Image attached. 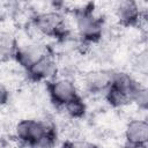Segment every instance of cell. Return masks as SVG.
Returning a JSON list of instances; mask_svg holds the SVG:
<instances>
[{
	"instance_id": "obj_1",
	"label": "cell",
	"mask_w": 148,
	"mask_h": 148,
	"mask_svg": "<svg viewBox=\"0 0 148 148\" xmlns=\"http://www.w3.org/2000/svg\"><path fill=\"white\" fill-rule=\"evenodd\" d=\"M140 83L130 74L124 72H113L112 81L104 92L106 102L113 108H124L132 104L134 92Z\"/></svg>"
},
{
	"instance_id": "obj_2",
	"label": "cell",
	"mask_w": 148,
	"mask_h": 148,
	"mask_svg": "<svg viewBox=\"0 0 148 148\" xmlns=\"http://www.w3.org/2000/svg\"><path fill=\"white\" fill-rule=\"evenodd\" d=\"M75 25L79 36L86 43H97L103 35V21L94 13L92 7H82L74 10Z\"/></svg>"
},
{
	"instance_id": "obj_3",
	"label": "cell",
	"mask_w": 148,
	"mask_h": 148,
	"mask_svg": "<svg viewBox=\"0 0 148 148\" xmlns=\"http://www.w3.org/2000/svg\"><path fill=\"white\" fill-rule=\"evenodd\" d=\"M32 23L35 29L46 37L64 38L68 32L64 16L57 10L37 13L32 17Z\"/></svg>"
},
{
	"instance_id": "obj_4",
	"label": "cell",
	"mask_w": 148,
	"mask_h": 148,
	"mask_svg": "<svg viewBox=\"0 0 148 148\" xmlns=\"http://www.w3.org/2000/svg\"><path fill=\"white\" fill-rule=\"evenodd\" d=\"M51 134H56L53 127L38 119H21L15 126V136L25 146Z\"/></svg>"
},
{
	"instance_id": "obj_5",
	"label": "cell",
	"mask_w": 148,
	"mask_h": 148,
	"mask_svg": "<svg viewBox=\"0 0 148 148\" xmlns=\"http://www.w3.org/2000/svg\"><path fill=\"white\" fill-rule=\"evenodd\" d=\"M47 83V91L51 102L59 109H61L69 101L80 96L75 84L68 79H53Z\"/></svg>"
},
{
	"instance_id": "obj_6",
	"label": "cell",
	"mask_w": 148,
	"mask_h": 148,
	"mask_svg": "<svg viewBox=\"0 0 148 148\" xmlns=\"http://www.w3.org/2000/svg\"><path fill=\"white\" fill-rule=\"evenodd\" d=\"M126 148H146L148 142V123L145 119H132L124 132Z\"/></svg>"
},
{
	"instance_id": "obj_7",
	"label": "cell",
	"mask_w": 148,
	"mask_h": 148,
	"mask_svg": "<svg viewBox=\"0 0 148 148\" xmlns=\"http://www.w3.org/2000/svg\"><path fill=\"white\" fill-rule=\"evenodd\" d=\"M25 72L28 74V77L34 82H49L53 80L57 74V62L53 57L47 52L34 65H31V67H29Z\"/></svg>"
},
{
	"instance_id": "obj_8",
	"label": "cell",
	"mask_w": 148,
	"mask_h": 148,
	"mask_svg": "<svg viewBox=\"0 0 148 148\" xmlns=\"http://www.w3.org/2000/svg\"><path fill=\"white\" fill-rule=\"evenodd\" d=\"M113 71L97 68L89 71L83 76L84 89L90 94H104L111 84Z\"/></svg>"
},
{
	"instance_id": "obj_9",
	"label": "cell",
	"mask_w": 148,
	"mask_h": 148,
	"mask_svg": "<svg viewBox=\"0 0 148 148\" xmlns=\"http://www.w3.org/2000/svg\"><path fill=\"white\" fill-rule=\"evenodd\" d=\"M114 14L121 25L134 27L138 25L142 18V10L136 1L124 0L116 5Z\"/></svg>"
},
{
	"instance_id": "obj_10",
	"label": "cell",
	"mask_w": 148,
	"mask_h": 148,
	"mask_svg": "<svg viewBox=\"0 0 148 148\" xmlns=\"http://www.w3.org/2000/svg\"><path fill=\"white\" fill-rule=\"evenodd\" d=\"M46 53L47 51L37 44L18 45L14 59L22 68L27 71L29 67H31V65H34L39 58H42Z\"/></svg>"
},
{
	"instance_id": "obj_11",
	"label": "cell",
	"mask_w": 148,
	"mask_h": 148,
	"mask_svg": "<svg viewBox=\"0 0 148 148\" xmlns=\"http://www.w3.org/2000/svg\"><path fill=\"white\" fill-rule=\"evenodd\" d=\"M17 49L18 43L15 36L7 30H0V58L14 59Z\"/></svg>"
},
{
	"instance_id": "obj_12",
	"label": "cell",
	"mask_w": 148,
	"mask_h": 148,
	"mask_svg": "<svg viewBox=\"0 0 148 148\" xmlns=\"http://www.w3.org/2000/svg\"><path fill=\"white\" fill-rule=\"evenodd\" d=\"M61 110H64V112L73 119H80L83 118L86 116L87 112V105L84 103V101L82 99L81 96L75 97L74 99L69 101L67 104H65Z\"/></svg>"
},
{
	"instance_id": "obj_13",
	"label": "cell",
	"mask_w": 148,
	"mask_h": 148,
	"mask_svg": "<svg viewBox=\"0 0 148 148\" xmlns=\"http://www.w3.org/2000/svg\"><path fill=\"white\" fill-rule=\"evenodd\" d=\"M132 104H135L141 110H147V106H148V91H147L146 87H143L141 84L139 86V88L134 92V96H133V99H132Z\"/></svg>"
},
{
	"instance_id": "obj_14",
	"label": "cell",
	"mask_w": 148,
	"mask_h": 148,
	"mask_svg": "<svg viewBox=\"0 0 148 148\" xmlns=\"http://www.w3.org/2000/svg\"><path fill=\"white\" fill-rule=\"evenodd\" d=\"M56 145H57V135L51 134L30 143L28 148H56Z\"/></svg>"
},
{
	"instance_id": "obj_15",
	"label": "cell",
	"mask_w": 148,
	"mask_h": 148,
	"mask_svg": "<svg viewBox=\"0 0 148 148\" xmlns=\"http://www.w3.org/2000/svg\"><path fill=\"white\" fill-rule=\"evenodd\" d=\"M96 145L83 139H71L62 143V148H95Z\"/></svg>"
},
{
	"instance_id": "obj_16",
	"label": "cell",
	"mask_w": 148,
	"mask_h": 148,
	"mask_svg": "<svg viewBox=\"0 0 148 148\" xmlns=\"http://www.w3.org/2000/svg\"><path fill=\"white\" fill-rule=\"evenodd\" d=\"M9 101V91L3 83L0 82V106L7 104Z\"/></svg>"
},
{
	"instance_id": "obj_17",
	"label": "cell",
	"mask_w": 148,
	"mask_h": 148,
	"mask_svg": "<svg viewBox=\"0 0 148 148\" xmlns=\"http://www.w3.org/2000/svg\"><path fill=\"white\" fill-rule=\"evenodd\" d=\"M95 148H101V147H98V146H96V147H95Z\"/></svg>"
}]
</instances>
